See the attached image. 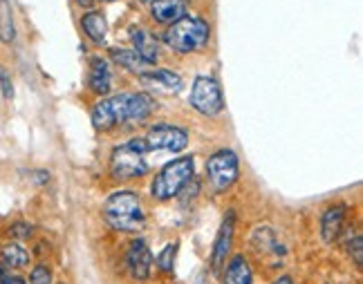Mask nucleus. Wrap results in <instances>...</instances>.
Masks as SVG:
<instances>
[{"mask_svg":"<svg viewBox=\"0 0 363 284\" xmlns=\"http://www.w3.org/2000/svg\"><path fill=\"white\" fill-rule=\"evenodd\" d=\"M104 220L113 226L115 231L137 233L146 222L139 195L130 191L113 193L104 204Z\"/></svg>","mask_w":363,"mask_h":284,"instance_id":"obj_1","label":"nucleus"},{"mask_svg":"<svg viewBox=\"0 0 363 284\" xmlns=\"http://www.w3.org/2000/svg\"><path fill=\"white\" fill-rule=\"evenodd\" d=\"M208 36H211V27L200 16H184L177 23L169 25L164 32V42L166 47L177 52V54H191L202 50Z\"/></svg>","mask_w":363,"mask_h":284,"instance_id":"obj_2","label":"nucleus"},{"mask_svg":"<svg viewBox=\"0 0 363 284\" xmlns=\"http://www.w3.org/2000/svg\"><path fill=\"white\" fill-rule=\"evenodd\" d=\"M150 152L146 139H130L110 154V175L117 181H130L148 173L146 154Z\"/></svg>","mask_w":363,"mask_h":284,"instance_id":"obj_3","label":"nucleus"},{"mask_svg":"<svg viewBox=\"0 0 363 284\" xmlns=\"http://www.w3.org/2000/svg\"><path fill=\"white\" fill-rule=\"evenodd\" d=\"M195 175V161L193 157H182L171 164H166L152 179L150 195L160 202H169L179 195V191L186 186Z\"/></svg>","mask_w":363,"mask_h":284,"instance_id":"obj_4","label":"nucleus"},{"mask_svg":"<svg viewBox=\"0 0 363 284\" xmlns=\"http://www.w3.org/2000/svg\"><path fill=\"white\" fill-rule=\"evenodd\" d=\"M238 175H240V164H238V154L233 150L222 148L208 157L206 177L216 193H225L227 188H231Z\"/></svg>","mask_w":363,"mask_h":284,"instance_id":"obj_5","label":"nucleus"},{"mask_svg":"<svg viewBox=\"0 0 363 284\" xmlns=\"http://www.w3.org/2000/svg\"><path fill=\"white\" fill-rule=\"evenodd\" d=\"M189 103L204 117H218L225 110V96H222L220 83L213 76H195Z\"/></svg>","mask_w":363,"mask_h":284,"instance_id":"obj_6","label":"nucleus"},{"mask_svg":"<svg viewBox=\"0 0 363 284\" xmlns=\"http://www.w3.org/2000/svg\"><path fill=\"white\" fill-rule=\"evenodd\" d=\"M146 144L150 150H166V152H182L189 146V132L179 125L157 123L146 132Z\"/></svg>","mask_w":363,"mask_h":284,"instance_id":"obj_7","label":"nucleus"},{"mask_svg":"<svg viewBox=\"0 0 363 284\" xmlns=\"http://www.w3.org/2000/svg\"><path fill=\"white\" fill-rule=\"evenodd\" d=\"M90 119H92V125L101 132H108L117 125H123V92L96 103L92 108Z\"/></svg>","mask_w":363,"mask_h":284,"instance_id":"obj_8","label":"nucleus"},{"mask_svg":"<svg viewBox=\"0 0 363 284\" xmlns=\"http://www.w3.org/2000/svg\"><path fill=\"white\" fill-rule=\"evenodd\" d=\"M157 110V101L148 92H123V123H144Z\"/></svg>","mask_w":363,"mask_h":284,"instance_id":"obj_9","label":"nucleus"},{"mask_svg":"<svg viewBox=\"0 0 363 284\" xmlns=\"http://www.w3.org/2000/svg\"><path fill=\"white\" fill-rule=\"evenodd\" d=\"M125 262H128L130 273L137 280H146L150 276L152 268V253L146 246L144 239H135V242L128 246V255H125Z\"/></svg>","mask_w":363,"mask_h":284,"instance_id":"obj_10","label":"nucleus"},{"mask_svg":"<svg viewBox=\"0 0 363 284\" xmlns=\"http://www.w3.org/2000/svg\"><path fill=\"white\" fill-rule=\"evenodd\" d=\"M189 11V0H152L150 16L160 25H173L179 18H184Z\"/></svg>","mask_w":363,"mask_h":284,"instance_id":"obj_11","label":"nucleus"},{"mask_svg":"<svg viewBox=\"0 0 363 284\" xmlns=\"http://www.w3.org/2000/svg\"><path fill=\"white\" fill-rule=\"evenodd\" d=\"M345 212H347L345 204H334L320 215V237H323L325 244H334V239L339 237L345 222Z\"/></svg>","mask_w":363,"mask_h":284,"instance_id":"obj_12","label":"nucleus"},{"mask_svg":"<svg viewBox=\"0 0 363 284\" xmlns=\"http://www.w3.org/2000/svg\"><path fill=\"white\" fill-rule=\"evenodd\" d=\"M233 224H235L233 212H227V217H225V222H222L220 231H218L216 244H213V255H211V264H213L216 271L225 266V262H227V255H229V249H231V239H233Z\"/></svg>","mask_w":363,"mask_h":284,"instance_id":"obj_13","label":"nucleus"},{"mask_svg":"<svg viewBox=\"0 0 363 284\" xmlns=\"http://www.w3.org/2000/svg\"><path fill=\"white\" fill-rule=\"evenodd\" d=\"M88 85L94 94H108L113 88V72L110 65L101 56H92L90 59V74H88Z\"/></svg>","mask_w":363,"mask_h":284,"instance_id":"obj_14","label":"nucleus"},{"mask_svg":"<svg viewBox=\"0 0 363 284\" xmlns=\"http://www.w3.org/2000/svg\"><path fill=\"white\" fill-rule=\"evenodd\" d=\"M139 79H142L146 88H157L164 92H179L182 85H184L182 76L173 72V69H148V72H144Z\"/></svg>","mask_w":363,"mask_h":284,"instance_id":"obj_15","label":"nucleus"},{"mask_svg":"<svg viewBox=\"0 0 363 284\" xmlns=\"http://www.w3.org/2000/svg\"><path fill=\"white\" fill-rule=\"evenodd\" d=\"M130 40H133V50L142 56L144 61H148L150 65H155L160 59V47L157 40L148 30H142V27H133L130 30Z\"/></svg>","mask_w":363,"mask_h":284,"instance_id":"obj_16","label":"nucleus"},{"mask_svg":"<svg viewBox=\"0 0 363 284\" xmlns=\"http://www.w3.org/2000/svg\"><path fill=\"white\" fill-rule=\"evenodd\" d=\"M81 27L86 36L94 42V45H104L108 36V23L101 11H88L81 16Z\"/></svg>","mask_w":363,"mask_h":284,"instance_id":"obj_17","label":"nucleus"},{"mask_svg":"<svg viewBox=\"0 0 363 284\" xmlns=\"http://www.w3.org/2000/svg\"><path fill=\"white\" fill-rule=\"evenodd\" d=\"M113 59L115 63H119L123 69H128L130 74H137V76H142L144 72H148V69L152 67L148 61H144L142 56H139L135 50H121V47H115L113 52Z\"/></svg>","mask_w":363,"mask_h":284,"instance_id":"obj_18","label":"nucleus"},{"mask_svg":"<svg viewBox=\"0 0 363 284\" xmlns=\"http://www.w3.org/2000/svg\"><path fill=\"white\" fill-rule=\"evenodd\" d=\"M225 284H254L249 262L242 258V255H235V258L229 260L227 273H225Z\"/></svg>","mask_w":363,"mask_h":284,"instance_id":"obj_19","label":"nucleus"},{"mask_svg":"<svg viewBox=\"0 0 363 284\" xmlns=\"http://www.w3.org/2000/svg\"><path fill=\"white\" fill-rule=\"evenodd\" d=\"M0 258H3V264L9 268H25L30 264V253H27V249L18 242L5 244L3 251H0Z\"/></svg>","mask_w":363,"mask_h":284,"instance_id":"obj_20","label":"nucleus"},{"mask_svg":"<svg viewBox=\"0 0 363 284\" xmlns=\"http://www.w3.org/2000/svg\"><path fill=\"white\" fill-rule=\"evenodd\" d=\"M16 38V25H13V11L9 0H0V40L13 42Z\"/></svg>","mask_w":363,"mask_h":284,"instance_id":"obj_21","label":"nucleus"},{"mask_svg":"<svg viewBox=\"0 0 363 284\" xmlns=\"http://www.w3.org/2000/svg\"><path fill=\"white\" fill-rule=\"evenodd\" d=\"M175 253H177V242L169 244L160 255H157V266L162 268V271L171 273L173 271V264H175Z\"/></svg>","mask_w":363,"mask_h":284,"instance_id":"obj_22","label":"nucleus"},{"mask_svg":"<svg viewBox=\"0 0 363 284\" xmlns=\"http://www.w3.org/2000/svg\"><path fill=\"white\" fill-rule=\"evenodd\" d=\"M30 282L32 284H52V271H50V266H45V264L34 266L32 273H30Z\"/></svg>","mask_w":363,"mask_h":284,"instance_id":"obj_23","label":"nucleus"},{"mask_svg":"<svg viewBox=\"0 0 363 284\" xmlns=\"http://www.w3.org/2000/svg\"><path fill=\"white\" fill-rule=\"evenodd\" d=\"M347 249H350V258H354V266L361 268V266H363V237L357 235Z\"/></svg>","mask_w":363,"mask_h":284,"instance_id":"obj_24","label":"nucleus"},{"mask_svg":"<svg viewBox=\"0 0 363 284\" xmlns=\"http://www.w3.org/2000/svg\"><path fill=\"white\" fill-rule=\"evenodd\" d=\"M0 88H3L5 98H11L13 96V85H11V79L7 76L5 69H0Z\"/></svg>","mask_w":363,"mask_h":284,"instance_id":"obj_25","label":"nucleus"},{"mask_svg":"<svg viewBox=\"0 0 363 284\" xmlns=\"http://www.w3.org/2000/svg\"><path fill=\"white\" fill-rule=\"evenodd\" d=\"M30 231H32V229H30V226H27V224H13L11 229H9V235L21 239V237H30V235H32Z\"/></svg>","mask_w":363,"mask_h":284,"instance_id":"obj_26","label":"nucleus"},{"mask_svg":"<svg viewBox=\"0 0 363 284\" xmlns=\"http://www.w3.org/2000/svg\"><path fill=\"white\" fill-rule=\"evenodd\" d=\"M0 284H27V282L21 276H11V273L0 271Z\"/></svg>","mask_w":363,"mask_h":284,"instance_id":"obj_27","label":"nucleus"},{"mask_svg":"<svg viewBox=\"0 0 363 284\" xmlns=\"http://www.w3.org/2000/svg\"><path fill=\"white\" fill-rule=\"evenodd\" d=\"M274 284H294V282H291V278H289V276H281V278H278Z\"/></svg>","mask_w":363,"mask_h":284,"instance_id":"obj_28","label":"nucleus"},{"mask_svg":"<svg viewBox=\"0 0 363 284\" xmlns=\"http://www.w3.org/2000/svg\"><path fill=\"white\" fill-rule=\"evenodd\" d=\"M77 3H79L81 7H92V5L96 3V0H77Z\"/></svg>","mask_w":363,"mask_h":284,"instance_id":"obj_29","label":"nucleus"},{"mask_svg":"<svg viewBox=\"0 0 363 284\" xmlns=\"http://www.w3.org/2000/svg\"><path fill=\"white\" fill-rule=\"evenodd\" d=\"M139 3H152V0H139Z\"/></svg>","mask_w":363,"mask_h":284,"instance_id":"obj_30","label":"nucleus"}]
</instances>
